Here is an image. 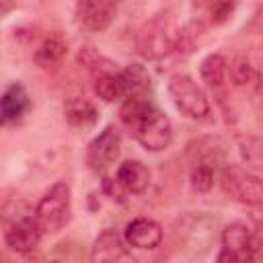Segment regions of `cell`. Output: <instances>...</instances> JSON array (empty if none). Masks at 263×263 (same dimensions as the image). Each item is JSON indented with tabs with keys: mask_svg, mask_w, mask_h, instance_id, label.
Returning a JSON list of instances; mask_svg holds the SVG:
<instances>
[{
	"mask_svg": "<svg viewBox=\"0 0 263 263\" xmlns=\"http://www.w3.org/2000/svg\"><path fill=\"white\" fill-rule=\"evenodd\" d=\"M228 76L234 86H249L257 80V70L247 58H234L228 66Z\"/></svg>",
	"mask_w": 263,
	"mask_h": 263,
	"instance_id": "cell-19",
	"label": "cell"
},
{
	"mask_svg": "<svg viewBox=\"0 0 263 263\" xmlns=\"http://www.w3.org/2000/svg\"><path fill=\"white\" fill-rule=\"evenodd\" d=\"M43 228L37 214L31 210H21L4 216V242L10 251L27 255L39 247Z\"/></svg>",
	"mask_w": 263,
	"mask_h": 263,
	"instance_id": "cell-2",
	"label": "cell"
},
{
	"mask_svg": "<svg viewBox=\"0 0 263 263\" xmlns=\"http://www.w3.org/2000/svg\"><path fill=\"white\" fill-rule=\"evenodd\" d=\"M119 117L134 138L150 152H160L173 142V123L148 92H136L123 99Z\"/></svg>",
	"mask_w": 263,
	"mask_h": 263,
	"instance_id": "cell-1",
	"label": "cell"
},
{
	"mask_svg": "<svg viewBox=\"0 0 263 263\" xmlns=\"http://www.w3.org/2000/svg\"><path fill=\"white\" fill-rule=\"evenodd\" d=\"M129 257L132 255H129L127 247L123 245V238L115 230H111V228L103 230L97 236V240L92 245V253H90V259L92 261H107V263L127 261Z\"/></svg>",
	"mask_w": 263,
	"mask_h": 263,
	"instance_id": "cell-13",
	"label": "cell"
},
{
	"mask_svg": "<svg viewBox=\"0 0 263 263\" xmlns=\"http://www.w3.org/2000/svg\"><path fill=\"white\" fill-rule=\"evenodd\" d=\"M31 107V99L29 92L25 90V86L21 82H12L4 88L2 99H0V115H2V123L10 125L23 119V115L29 111Z\"/></svg>",
	"mask_w": 263,
	"mask_h": 263,
	"instance_id": "cell-10",
	"label": "cell"
},
{
	"mask_svg": "<svg viewBox=\"0 0 263 263\" xmlns=\"http://www.w3.org/2000/svg\"><path fill=\"white\" fill-rule=\"evenodd\" d=\"M253 222H255V230H253V236H255L257 249H263V210L253 214Z\"/></svg>",
	"mask_w": 263,
	"mask_h": 263,
	"instance_id": "cell-20",
	"label": "cell"
},
{
	"mask_svg": "<svg viewBox=\"0 0 263 263\" xmlns=\"http://www.w3.org/2000/svg\"><path fill=\"white\" fill-rule=\"evenodd\" d=\"M70 205H72V193H70V185L66 181H58L55 185H51L45 195L39 199L37 203V220L43 228V232H58L66 226V222L70 220Z\"/></svg>",
	"mask_w": 263,
	"mask_h": 263,
	"instance_id": "cell-3",
	"label": "cell"
},
{
	"mask_svg": "<svg viewBox=\"0 0 263 263\" xmlns=\"http://www.w3.org/2000/svg\"><path fill=\"white\" fill-rule=\"evenodd\" d=\"M121 148V136L113 125H107L86 148V162L92 171L103 173L117 156Z\"/></svg>",
	"mask_w": 263,
	"mask_h": 263,
	"instance_id": "cell-7",
	"label": "cell"
},
{
	"mask_svg": "<svg viewBox=\"0 0 263 263\" xmlns=\"http://www.w3.org/2000/svg\"><path fill=\"white\" fill-rule=\"evenodd\" d=\"M95 92L99 95V99L107 101V103H113V101H119V99H125L129 95V88H127V82H125V76L123 72H103L97 76L95 80Z\"/></svg>",
	"mask_w": 263,
	"mask_h": 263,
	"instance_id": "cell-14",
	"label": "cell"
},
{
	"mask_svg": "<svg viewBox=\"0 0 263 263\" xmlns=\"http://www.w3.org/2000/svg\"><path fill=\"white\" fill-rule=\"evenodd\" d=\"M168 92L175 103V107L191 117V119H203L210 115V101L208 95L201 90V86L187 74H173L168 78Z\"/></svg>",
	"mask_w": 263,
	"mask_h": 263,
	"instance_id": "cell-5",
	"label": "cell"
},
{
	"mask_svg": "<svg viewBox=\"0 0 263 263\" xmlns=\"http://www.w3.org/2000/svg\"><path fill=\"white\" fill-rule=\"evenodd\" d=\"M259 253L253 230H249L242 222H232L222 230V251L218 255L220 263L226 261H251Z\"/></svg>",
	"mask_w": 263,
	"mask_h": 263,
	"instance_id": "cell-6",
	"label": "cell"
},
{
	"mask_svg": "<svg viewBox=\"0 0 263 263\" xmlns=\"http://www.w3.org/2000/svg\"><path fill=\"white\" fill-rule=\"evenodd\" d=\"M117 12L113 0H78L76 4V18L78 23L95 33L109 29Z\"/></svg>",
	"mask_w": 263,
	"mask_h": 263,
	"instance_id": "cell-8",
	"label": "cell"
},
{
	"mask_svg": "<svg viewBox=\"0 0 263 263\" xmlns=\"http://www.w3.org/2000/svg\"><path fill=\"white\" fill-rule=\"evenodd\" d=\"M138 47H140V53L146 55V58H162L166 55L171 49H173V39L171 35L166 33V27L160 23V21H154L150 23L138 37Z\"/></svg>",
	"mask_w": 263,
	"mask_h": 263,
	"instance_id": "cell-11",
	"label": "cell"
},
{
	"mask_svg": "<svg viewBox=\"0 0 263 263\" xmlns=\"http://www.w3.org/2000/svg\"><path fill=\"white\" fill-rule=\"evenodd\" d=\"M222 189L240 203L263 208V181L238 164H224L220 171Z\"/></svg>",
	"mask_w": 263,
	"mask_h": 263,
	"instance_id": "cell-4",
	"label": "cell"
},
{
	"mask_svg": "<svg viewBox=\"0 0 263 263\" xmlns=\"http://www.w3.org/2000/svg\"><path fill=\"white\" fill-rule=\"evenodd\" d=\"M115 183L132 195H142L150 185V171L140 160H125L115 173Z\"/></svg>",
	"mask_w": 263,
	"mask_h": 263,
	"instance_id": "cell-12",
	"label": "cell"
},
{
	"mask_svg": "<svg viewBox=\"0 0 263 263\" xmlns=\"http://www.w3.org/2000/svg\"><path fill=\"white\" fill-rule=\"evenodd\" d=\"M64 115H66L68 123L74 125V127H90L99 119L97 107L88 99H84V97L68 99L66 105H64Z\"/></svg>",
	"mask_w": 263,
	"mask_h": 263,
	"instance_id": "cell-15",
	"label": "cell"
},
{
	"mask_svg": "<svg viewBox=\"0 0 263 263\" xmlns=\"http://www.w3.org/2000/svg\"><path fill=\"white\" fill-rule=\"evenodd\" d=\"M66 51H68L66 41L60 35H51V37H45L39 43V47L35 49L33 58L41 68H51V66H58L64 60Z\"/></svg>",
	"mask_w": 263,
	"mask_h": 263,
	"instance_id": "cell-16",
	"label": "cell"
},
{
	"mask_svg": "<svg viewBox=\"0 0 263 263\" xmlns=\"http://www.w3.org/2000/svg\"><path fill=\"white\" fill-rule=\"evenodd\" d=\"M123 238L129 247H136L142 251L156 249L162 242V228L152 218H134L125 226Z\"/></svg>",
	"mask_w": 263,
	"mask_h": 263,
	"instance_id": "cell-9",
	"label": "cell"
},
{
	"mask_svg": "<svg viewBox=\"0 0 263 263\" xmlns=\"http://www.w3.org/2000/svg\"><path fill=\"white\" fill-rule=\"evenodd\" d=\"M220 171H222V166H216V164L193 162L189 166V179H191L193 189H197V191H210L212 185H214V179H216V175Z\"/></svg>",
	"mask_w": 263,
	"mask_h": 263,
	"instance_id": "cell-18",
	"label": "cell"
},
{
	"mask_svg": "<svg viewBox=\"0 0 263 263\" xmlns=\"http://www.w3.org/2000/svg\"><path fill=\"white\" fill-rule=\"evenodd\" d=\"M199 74H201V78L208 86L220 88L224 84L226 74H228V62L220 53H210V55L203 58V62L199 66Z\"/></svg>",
	"mask_w": 263,
	"mask_h": 263,
	"instance_id": "cell-17",
	"label": "cell"
}]
</instances>
